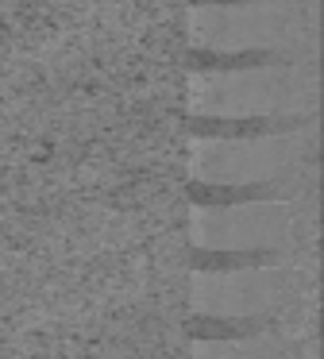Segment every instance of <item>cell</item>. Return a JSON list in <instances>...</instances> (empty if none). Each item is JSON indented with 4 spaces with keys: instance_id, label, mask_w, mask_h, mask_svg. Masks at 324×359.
I'll return each mask as SVG.
<instances>
[{
    "instance_id": "7a4b0ae2",
    "label": "cell",
    "mask_w": 324,
    "mask_h": 359,
    "mask_svg": "<svg viewBox=\"0 0 324 359\" xmlns=\"http://www.w3.org/2000/svg\"><path fill=\"white\" fill-rule=\"evenodd\" d=\"M185 62L193 74L316 66V0L189 4Z\"/></svg>"
},
{
    "instance_id": "52a82bcc",
    "label": "cell",
    "mask_w": 324,
    "mask_h": 359,
    "mask_svg": "<svg viewBox=\"0 0 324 359\" xmlns=\"http://www.w3.org/2000/svg\"><path fill=\"white\" fill-rule=\"evenodd\" d=\"M193 4H247V0H193Z\"/></svg>"
},
{
    "instance_id": "3957f363",
    "label": "cell",
    "mask_w": 324,
    "mask_h": 359,
    "mask_svg": "<svg viewBox=\"0 0 324 359\" xmlns=\"http://www.w3.org/2000/svg\"><path fill=\"white\" fill-rule=\"evenodd\" d=\"M316 158V124L290 135L185 140L189 205L301 201Z\"/></svg>"
},
{
    "instance_id": "277c9868",
    "label": "cell",
    "mask_w": 324,
    "mask_h": 359,
    "mask_svg": "<svg viewBox=\"0 0 324 359\" xmlns=\"http://www.w3.org/2000/svg\"><path fill=\"white\" fill-rule=\"evenodd\" d=\"M301 201H243L189 205L193 271H243V266H290L309 232Z\"/></svg>"
},
{
    "instance_id": "5b68a950",
    "label": "cell",
    "mask_w": 324,
    "mask_h": 359,
    "mask_svg": "<svg viewBox=\"0 0 324 359\" xmlns=\"http://www.w3.org/2000/svg\"><path fill=\"white\" fill-rule=\"evenodd\" d=\"M293 294H297L293 266L193 271L185 328L193 340H243L259 332H278Z\"/></svg>"
},
{
    "instance_id": "6da1fadb",
    "label": "cell",
    "mask_w": 324,
    "mask_h": 359,
    "mask_svg": "<svg viewBox=\"0 0 324 359\" xmlns=\"http://www.w3.org/2000/svg\"><path fill=\"white\" fill-rule=\"evenodd\" d=\"M320 120L316 66H255L224 74H185L189 140L290 135Z\"/></svg>"
},
{
    "instance_id": "8992f818",
    "label": "cell",
    "mask_w": 324,
    "mask_h": 359,
    "mask_svg": "<svg viewBox=\"0 0 324 359\" xmlns=\"http://www.w3.org/2000/svg\"><path fill=\"white\" fill-rule=\"evenodd\" d=\"M189 359H290V336L278 328L243 340H193Z\"/></svg>"
}]
</instances>
